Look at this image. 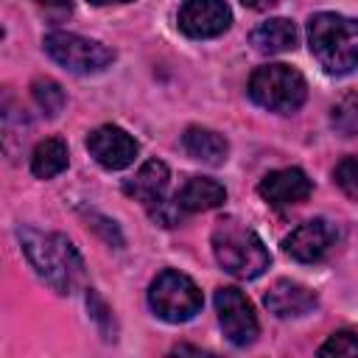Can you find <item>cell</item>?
<instances>
[{
    "instance_id": "6da1fadb",
    "label": "cell",
    "mask_w": 358,
    "mask_h": 358,
    "mask_svg": "<svg viewBox=\"0 0 358 358\" xmlns=\"http://www.w3.org/2000/svg\"><path fill=\"white\" fill-rule=\"evenodd\" d=\"M20 243L28 263L56 294H70L84 277V260L67 235L36 232L25 227L20 229Z\"/></svg>"
},
{
    "instance_id": "9a60e30c",
    "label": "cell",
    "mask_w": 358,
    "mask_h": 358,
    "mask_svg": "<svg viewBox=\"0 0 358 358\" xmlns=\"http://www.w3.org/2000/svg\"><path fill=\"white\" fill-rule=\"evenodd\" d=\"M182 148L190 159L196 162H204V165H224L227 162V154H229V143L213 131V129H204V126H190L185 129L182 134Z\"/></svg>"
},
{
    "instance_id": "7402d4cb",
    "label": "cell",
    "mask_w": 358,
    "mask_h": 358,
    "mask_svg": "<svg viewBox=\"0 0 358 358\" xmlns=\"http://www.w3.org/2000/svg\"><path fill=\"white\" fill-rule=\"evenodd\" d=\"M243 6H249V8H255V11H268V8H274L280 0H241Z\"/></svg>"
},
{
    "instance_id": "30bf717a",
    "label": "cell",
    "mask_w": 358,
    "mask_h": 358,
    "mask_svg": "<svg viewBox=\"0 0 358 358\" xmlns=\"http://www.w3.org/2000/svg\"><path fill=\"white\" fill-rule=\"evenodd\" d=\"M336 241H338V232L330 221L310 218V221L299 224L282 241V249L288 257H294L299 263H319L322 257H327V252L336 246Z\"/></svg>"
},
{
    "instance_id": "3957f363",
    "label": "cell",
    "mask_w": 358,
    "mask_h": 358,
    "mask_svg": "<svg viewBox=\"0 0 358 358\" xmlns=\"http://www.w3.org/2000/svg\"><path fill=\"white\" fill-rule=\"evenodd\" d=\"M213 255L224 271H229L238 280H255L268 268V249L263 246L260 235L238 221L235 215H227L213 229Z\"/></svg>"
},
{
    "instance_id": "603a6c76",
    "label": "cell",
    "mask_w": 358,
    "mask_h": 358,
    "mask_svg": "<svg viewBox=\"0 0 358 358\" xmlns=\"http://www.w3.org/2000/svg\"><path fill=\"white\" fill-rule=\"evenodd\" d=\"M34 3L45 8H70V0H34Z\"/></svg>"
},
{
    "instance_id": "ffe728a7",
    "label": "cell",
    "mask_w": 358,
    "mask_h": 358,
    "mask_svg": "<svg viewBox=\"0 0 358 358\" xmlns=\"http://www.w3.org/2000/svg\"><path fill=\"white\" fill-rule=\"evenodd\" d=\"M333 182L341 187L344 196L358 201V157H344L333 171Z\"/></svg>"
},
{
    "instance_id": "8fae6325",
    "label": "cell",
    "mask_w": 358,
    "mask_h": 358,
    "mask_svg": "<svg viewBox=\"0 0 358 358\" xmlns=\"http://www.w3.org/2000/svg\"><path fill=\"white\" fill-rule=\"evenodd\" d=\"M313 185L308 179L305 171L299 168H280V171H271L260 179L257 185V193L263 196L266 204L271 207H288V204H299L310 196Z\"/></svg>"
},
{
    "instance_id": "e0dca14e",
    "label": "cell",
    "mask_w": 358,
    "mask_h": 358,
    "mask_svg": "<svg viewBox=\"0 0 358 358\" xmlns=\"http://www.w3.org/2000/svg\"><path fill=\"white\" fill-rule=\"evenodd\" d=\"M67 162H70V154H67V143L62 137H45L31 151V173L36 179L59 176L67 168Z\"/></svg>"
},
{
    "instance_id": "d6986e66",
    "label": "cell",
    "mask_w": 358,
    "mask_h": 358,
    "mask_svg": "<svg viewBox=\"0 0 358 358\" xmlns=\"http://www.w3.org/2000/svg\"><path fill=\"white\" fill-rule=\"evenodd\" d=\"M31 92H34V101L39 103V109L48 117H56L64 109V90L53 78H36L31 84Z\"/></svg>"
},
{
    "instance_id": "8992f818",
    "label": "cell",
    "mask_w": 358,
    "mask_h": 358,
    "mask_svg": "<svg viewBox=\"0 0 358 358\" xmlns=\"http://www.w3.org/2000/svg\"><path fill=\"white\" fill-rule=\"evenodd\" d=\"M45 53L62 64L64 70L76 73V76H92V73H103L112 62H115V50H109L106 45L70 34V31H53L45 36L42 42Z\"/></svg>"
},
{
    "instance_id": "cb8c5ba5",
    "label": "cell",
    "mask_w": 358,
    "mask_h": 358,
    "mask_svg": "<svg viewBox=\"0 0 358 358\" xmlns=\"http://www.w3.org/2000/svg\"><path fill=\"white\" fill-rule=\"evenodd\" d=\"M92 6H109V3H131V0H90Z\"/></svg>"
},
{
    "instance_id": "7c38bea8",
    "label": "cell",
    "mask_w": 358,
    "mask_h": 358,
    "mask_svg": "<svg viewBox=\"0 0 358 358\" xmlns=\"http://www.w3.org/2000/svg\"><path fill=\"white\" fill-rule=\"evenodd\" d=\"M263 302H266V308H268L277 319H299V316L310 313V310L319 305L316 294H313L308 285L294 282V280H277V282L266 291Z\"/></svg>"
},
{
    "instance_id": "4fadbf2b",
    "label": "cell",
    "mask_w": 358,
    "mask_h": 358,
    "mask_svg": "<svg viewBox=\"0 0 358 358\" xmlns=\"http://www.w3.org/2000/svg\"><path fill=\"white\" fill-rule=\"evenodd\" d=\"M165 190H168V165L162 159H148L140 165V171L126 179L123 185V193L140 204H145L148 210L165 199Z\"/></svg>"
},
{
    "instance_id": "ac0fdd59",
    "label": "cell",
    "mask_w": 358,
    "mask_h": 358,
    "mask_svg": "<svg viewBox=\"0 0 358 358\" xmlns=\"http://www.w3.org/2000/svg\"><path fill=\"white\" fill-rule=\"evenodd\" d=\"M330 126L341 137H358V92H344L330 106Z\"/></svg>"
},
{
    "instance_id": "44dd1931",
    "label": "cell",
    "mask_w": 358,
    "mask_h": 358,
    "mask_svg": "<svg viewBox=\"0 0 358 358\" xmlns=\"http://www.w3.org/2000/svg\"><path fill=\"white\" fill-rule=\"evenodd\" d=\"M319 355H358V333L355 330H338V333H333L319 347Z\"/></svg>"
},
{
    "instance_id": "52a82bcc",
    "label": "cell",
    "mask_w": 358,
    "mask_h": 358,
    "mask_svg": "<svg viewBox=\"0 0 358 358\" xmlns=\"http://www.w3.org/2000/svg\"><path fill=\"white\" fill-rule=\"evenodd\" d=\"M215 313H218V324H221L224 336L235 347H249L257 338L260 324H257L249 296L241 288H235V285L218 288L215 291Z\"/></svg>"
},
{
    "instance_id": "2e32d148",
    "label": "cell",
    "mask_w": 358,
    "mask_h": 358,
    "mask_svg": "<svg viewBox=\"0 0 358 358\" xmlns=\"http://www.w3.org/2000/svg\"><path fill=\"white\" fill-rule=\"evenodd\" d=\"M249 42L255 45V50L260 53H285L296 48V25L285 17H271L266 22H260L252 34Z\"/></svg>"
},
{
    "instance_id": "277c9868",
    "label": "cell",
    "mask_w": 358,
    "mask_h": 358,
    "mask_svg": "<svg viewBox=\"0 0 358 358\" xmlns=\"http://www.w3.org/2000/svg\"><path fill=\"white\" fill-rule=\"evenodd\" d=\"M249 98L277 115H291L296 112L305 98H308V84L302 78L299 70H294L291 64L274 62V64H263L252 73L249 78Z\"/></svg>"
},
{
    "instance_id": "9c48e42d",
    "label": "cell",
    "mask_w": 358,
    "mask_h": 358,
    "mask_svg": "<svg viewBox=\"0 0 358 358\" xmlns=\"http://www.w3.org/2000/svg\"><path fill=\"white\" fill-rule=\"evenodd\" d=\"M87 148H90L92 159L101 168H106V171H123V168H129L134 162L137 151H140L137 140L126 129L112 126V123L98 126L95 131H90Z\"/></svg>"
},
{
    "instance_id": "ba28073f",
    "label": "cell",
    "mask_w": 358,
    "mask_h": 358,
    "mask_svg": "<svg viewBox=\"0 0 358 358\" xmlns=\"http://www.w3.org/2000/svg\"><path fill=\"white\" fill-rule=\"evenodd\" d=\"M176 22L190 39H213L232 25V11L224 0H185L179 6Z\"/></svg>"
},
{
    "instance_id": "5bb4252c",
    "label": "cell",
    "mask_w": 358,
    "mask_h": 358,
    "mask_svg": "<svg viewBox=\"0 0 358 358\" xmlns=\"http://www.w3.org/2000/svg\"><path fill=\"white\" fill-rule=\"evenodd\" d=\"M176 207L182 213H204L215 210L227 201V187L210 176H187V182L173 196Z\"/></svg>"
},
{
    "instance_id": "7a4b0ae2",
    "label": "cell",
    "mask_w": 358,
    "mask_h": 358,
    "mask_svg": "<svg viewBox=\"0 0 358 358\" xmlns=\"http://www.w3.org/2000/svg\"><path fill=\"white\" fill-rule=\"evenodd\" d=\"M308 45L324 73L347 76L358 67V20L319 11L308 20Z\"/></svg>"
},
{
    "instance_id": "5b68a950",
    "label": "cell",
    "mask_w": 358,
    "mask_h": 358,
    "mask_svg": "<svg viewBox=\"0 0 358 358\" xmlns=\"http://www.w3.org/2000/svg\"><path fill=\"white\" fill-rule=\"evenodd\" d=\"M201 291L199 285L176 271V268H165L154 277L151 288H148V305L151 310L162 319V322H171V324H179V322H187L193 319L199 310H201Z\"/></svg>"
}]
</instances>
